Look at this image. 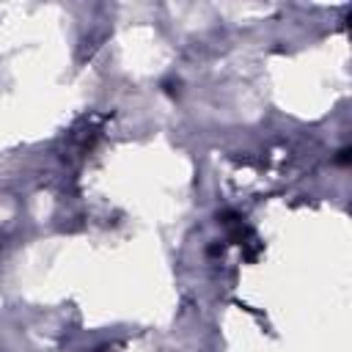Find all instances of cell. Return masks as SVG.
Instances as JSON below:
<instances>
[{
	"instance_id": "cell-1",
	"label": "cell",
	"mask_w": 352,
	"mask_h": 352,
	"mask_svg": "<svg viewBox=\"0 0 352 352\" xmlns=\"http://www.w3.org/2000/svg\"><path fill=\"white\" fill-rule=\"evenodd\" d=\"M338 162L344 165V162H349V148H344V151H338Z\"/></svg>"
}]
</instances>
